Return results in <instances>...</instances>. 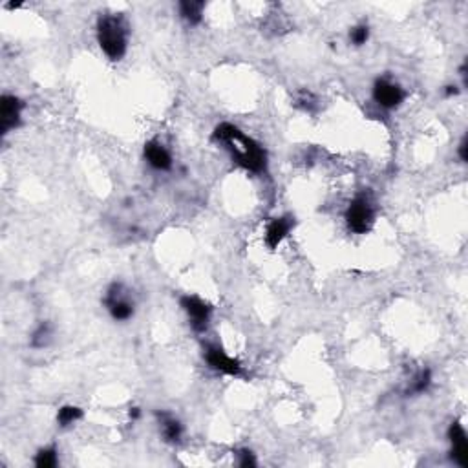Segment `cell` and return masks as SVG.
<instances>
[{"mask_svg": "<svg viewBox=\"0 0 468 468\" xmlns=\"http://www.w3.org/2000/svg\"><path fill=\"white\" fill-rule=\"evenodd\" d=\"M368 38H370V27L366 26V24H359V26H355L351 32H349V40L355 44V46H364L366 43H368Z\"/></svg>", "mask_w": 468, "mask_h": 468, "instance_id": "d6986e66", "label": "cell"}, {"mask_svg": "<svg viewBox=\"0 0 468 468\" xmlns=\"http://www.w3.org/2000/svg\"><path fill=\"white\" fill-rule=\"evenodd\" d=\"M130 417L132 419H137L139 417V408H130Z\"/></svg>", "mask_w": 468, "mask_h": 468, "instance_id": "603a6c76", "label": "cell"}, {"mask_svg": "<svg viewBox=\"0 0 468 468\" xmlns=\"http://www.w3.org/2000/svg\"><path fill=\"white\" fill-rule=\"evenodd\" d=\"M143 154H145V159H147V163L150 165L152 169L161 170V172L172 169V156H170L169 150L165 148L163 143L158 141V139H152V141L145 143V150H143Z\"/></svg>", "mask_w": 468, "mask_h": 468, "instance_id": "8fae6325", "label": "cell"}, {"mask_svg": "<svg viewBox=\"0 0 468 468\" xmlns=\"http://www.w3.org/2000/svg\"><path fill=\"white\" fill-rule=\"evenodd\" d=\"M181 309L185 311L189 320H191L192 329L196 333H203L209 327L211 315H213V307L209 302L202 300L196 294H185L180 299Z\"/></svg>", "mask_w": 468, "mask_h": 468, "instance_id": "5b68a950", "label": "cell"}, {"mask_svg": "<svg viewBox=\"0 0 468 468\" xmlns=\"http://www.w3.org/2000/svg\"><path fill=\"white\" fill-rule=\"evenodd\" d=\"M373 99L382 108L393 110L401 106V103L404 101V90L399 86L397 82H393L392 79L381 77L373 84Z\"/></svg>", "mask_w": 468, "mask_h": 468, "instance_id": "52a82bcc", "label": "cell"}, {"mask_svg": "<svg viewBox=\"0 0 468 468\" xmlns=\"http://www.w3.org/2000/svg\"><path fill=\"white\" fill-rule=\"evenodd\" d=\"M24 110V103L15 95H2L0 97V132L2 136L15 130L21 125V115Z\"/></svg>", "mask_w": 468, "mask_h": 468, "instance_id": "ba28073f", "label": "cell"}, {"mask_svg": "<svg viewBox=\"0 0 468 468\" xmlns=\"http://www.w3.org/2000/svg\"><path fill=\"white\" fill-rule=\"evenodd\" d=\"M213 139L231 154V159L239 165L242 169L264 174L267 170V152L260 143L255 141L253 137L245 136L238 126L231 123H222L214 128Z\"/></svg>", "mask_w": 468, "mask_h": 468, "instance_id": "6da1fadb", "label": "cell"}, {"mask_svg": "<svg viewBox=\"0 0 468 468\" xmlns=\"http://www.w3.org/2000/svg\"><path fill=\"white\" fill-rule=\"evenodd\" d=\"M103 302L110 316L117 322L130 320L136 313V302L132 299V293L119 282H114L106 289Z\"/></svg>", "mask_w": 468, "mask_h": 468, "instance_id": "277c9868", "label": "cell"}, {"mask_svg": "<svg viewBox=\"0 0 468 468\" xmlns=\"http://www.w3.org/2000/svg\"><path fill=\"white\" fill-rule=\"evenodd\" d=\"M57 465H59V456H57V450L54 447L43 448L35 456V467L37 468H55Z\"/></svg>", "mask_w": 468, "mask_h": 468, "instance_id": "e0dca14e", "label": "cell"}, {"mask_svg": "<svg viewBox=\"0 0 468 468\" xmlns=\"http://www.w3.org/2000/svg\"><path fill=\"white\" fill-rule=\"evenodd\" d=\"M294 227V220L291 216H280V218H272L266 227V245L269 249H277L278 245L282 244L283 239L288 238V234Z\"/></svg>", "mask_w": 468, "mask_h": 468, "instance_id": "30bf717a", "label": "cell"}, {"mask_svg": "<svg viewBox=\"0 0 468 468\" xmlns=\"http://www.w3.org/2000/svg\"><path fill=\"white\" fill-rule=\"evenodd\" d=\"M459 93V88L456 86V84H450V86H447V90H445V95L447 97H452V95H458Z\"/></svg>", "mask_w": 468, "mask_h": 468, "instance_id": "7402d4cb", "label": "cell"}, {"mask_svg": "<svg viewBox=\"0 0 468 468\" xmlns=\"http://www.w3.org/2000/svg\"><path fill=\"white\" fill-rule=\"evenodd\" d=\"M375 222V205L370 194L360 192L351 200V203L346 209V224H348L349 231H353L357 234L370 233Z\"/></svg>", "mask_w": 468, "mask_h": 468, "instance_id": "3957f363", "label": "cell"}, {"mask_svg": "<svg viewBox=\"0 0 468 468\" xmlns=\"http://www.w3.org/2000/svg\"><path fill=\"white\" fill-rule=\"evenodd\" d=\"M430 384H432V371L428 370V368H425V370H421L415 373L412 382H410L408 390H406V393H408V395H421V393H425L426 390L430 388Z\"/></svg>", "mask_w": 468, "mask_h": 468, "instance_id": "5bb4252c", "label": "cell"}, {"mask_svg": "<svg viewBox=\"0 0 468 468\" xmlns=\"http://www.w3.org/2000/svg\"><path fill=\"white\" fill-rule=\"evenodd\" d=\"M294 104H296L300 110L307 112V114H315L316 108H318V99H316L311 92H307V90H302V92L296 93Z\"/></svg>", "mask_w": 468, "mask_h": 468, "instance_id": "ac0fdd59", "label": "cell"}, {"mask_svg": "<svg viewBox=\"0 0 468 468\" xmlns=\"http://www.w3.org/2000/svg\"><path fill=\"white\" fill-rule=\"evenodd\" d=\"M79 419H82V410L79 406H73V404H66L57 412V423H59L60 428L71 426Z\"/></svg>", "mask_w": 468, "mask_h": 468, "instance_id": "9a60e30c", "label": "cell"}, {"mask_svg": "<svg viewBox=\"0 0 468 468\" xmlns=\"http://www.w3.org/2000/svg\"><path fill=\"white\" fill-rule=\"evenodd\" d=\"M178 8H180L181 19L189 22L191 26H196L202 22L205 2H202V0H183L178 4Z\"/></svg>", "mask_w": 468, "mask_h": 468, "instance_id": "4fadbf2b", "label": "cell"}, {"mask_svg": "<svg viewBox=\"0 0 468 468\" xmlns=\"http://www.w3.org/2000/svg\"><path fill=\"white\" fill-rule=\"evenodd\" d=\"M51 335H54V331H51V326H49L48 322H43L40 326L33 331L32 335V346L33 348L37 349H43L46 348L49 342H51Z\"/></svg>", "mask_w": 468, "mask_h": 468, "instance_id": "2e32d148", "label": "cell"}, {"mask_svg": "<svg viewBox=\"0 0 468 468\" xmlns=\"http://www.w3.org/2000/svg\"><path fill=\"white\" fill-rule=\"evenodd\" d=\"M97 44L110 60H121L128 48V24L119 13H106L97 19Z\"/></svg>", "mask_w": 468, "mask_h": 468, "instance_id": "7a4b0ae2", "label": "cell"}, {"mask_svg": "<svg viewBox=\"0 0 468 468\" xmlns=\"http://www.w3.org/2000/svg\"><path fill=\"white\" fill-rule=\"evenodd\" d=\"M205 360H207L209 368H213L218 373L229 377H244V366L236 359H233L231 355H227L224 349L216 346V344H209L205 348Z\"/></svg>", "mask_w": 468, "mask_h": 468, "instance_id": "8992f818", "label": "cell"}, {"mask_svg": "<svg viewBox=\"0 0 468 468\" xmlns=\"http://www.w3.org/2000/svg\"><path fill=\"white\" fill-rule=\"evenodd\" d=\"M448 439L452 443V459L459 467H468V437L461 423H452L448 428Z\"/></svg>", "mask_w": 468, "mask_h": 468, "instance_id": "9c48e42d", "label": "cell"}, {"mask_svg": "<svg viewBox=\"0 0 468 468\" xmlns=\"http://www.w3.org/2000/svg\"><path fill=\"white\" fill-rule=\"evenodd\" d=\"M236 458H238V467H242V468L256 467L255 454L250 452V450H247V448H244V450H238V452H236Z\"/></svg>", "mask_w": 468, "mask_h": 468, "instance_id": "ffe728a7", "label": "cell"}, {"mask_svg": "<svg viewBox=\"0 0 468 468\" xmlns=\"http://www.w3.org/2000/svg\"><path fill=\"white\" fill-rule=\"evenodd\" d=\"M158 419H159V426H161V436H163L165 443L169 445H178L183 437V426L176 417H172L167 412H158Z\"/></svg>", "mask_w": 468, "mask_h": 468, "instance_id": "7c38bea8", "label": "cell"}, {"mask_svg": "<svg viewBox=\"0 0 468 468\" xmlns=\"http://www.w3.org/2000/svg\"><path fill=\"white\" fill-rule=\"evenodd\" d=\"M467 148H468V143H467V137H463L461 139V143H459V148H458V154H459V159L463 161V163H467L468 159V154H467Z\"/></svg>", "mask_w": 468, "mask_h": 468, "instance_id": "44dd1931", "label": "cell"}]
</instances>
